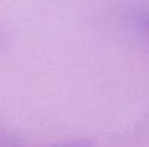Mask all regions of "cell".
I'll return each mask as SVG.
<instances>
[{
    "label": "cell",
    "instance_id": "cell-1",
    "mask_svg": "<svg viewBox=\"0 0 149 147\" xmlns=\"http://www.w3.org/2000/svg\"><path fill=\"white\" fill-rule=\"evenodd\" d=\"M93 141L87 139H77V140H70V141H62L56 144H51L48 147H91Z\"/></svg>",
    "mask_w": 149,
    "mask_h": 147
},
{
    "label": "cell",
    "instance_id": "cell-4",
    "mask_svg": "<svg viewBox=\"0 0 149 147\" xmlns=\"http://www.w3.org/2000/svg\"><path fill=\"white\" fill-rule=\"evenodd\" d=\"M0 42H1V35H0Z\"/></svg>",
    "mask_w": 149,
    "mask_h": 147
},
{
    "label": "cell",
    "instance_id": "cell-3",
    "mask_svg": "<svg viewBox=\"0 0 149 147\" xmlns=\"http://www.w3.org/2000/svg\"><path fill=\"white\" fill-rule=\"evenodd\" d=\"M141 29H142V33L145 35V38L149 41V12H146V13L142 16V20H141Z\"/></svg>",
    "mask_w": 149,
    "mask_h": 147
},
{
    "label": "cell",
    "instance_id": "cell-2",
    "mask_svg": "<svg viewBox=\"0 0 149 147\" xmlns=\"http://www.w3.org/2000/svg\"><path fill=\"white\" fill-rule=\"evenodd\" d=\"M0 147H19V146H17L16 140L12 136H9L6 131L0 130Z\"/></svg>",
    "mask_w": 149,
    "mask_h": 147
}]
</instances>
